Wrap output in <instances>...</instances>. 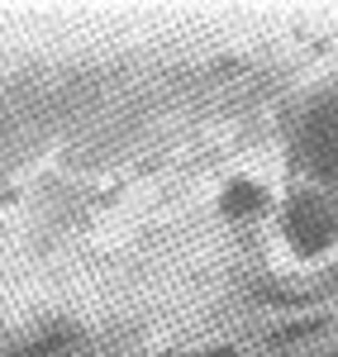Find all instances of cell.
<instances>
[{"mask_svg": "<svg viewBox=\"0 0 338 357\" xmlns=\"http://www.w3.org/2000/svg\"><path fill=\"white\" fill-rule=\"evenodd\" d=\"M310 148H314V158H319V167H324V172H338V119H329V124L314 134Z\"/></svg>", "mask_w": 338, "mask_h": 357, "instance_id": "6da1fadb", "label": "cell"}]
</instances>
